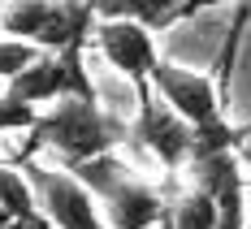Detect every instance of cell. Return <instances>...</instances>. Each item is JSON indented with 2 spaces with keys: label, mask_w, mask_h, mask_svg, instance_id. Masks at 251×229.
<instances>
[{
  "label": "cell",
  "mask_w": 251,
  "mask_h": 229,
  "mask_svg": "<svg viewBox=\"0 0 251 229\" xmlns=\"http://www.w3.org/2000/svg\"><path fill=\"white\" fill-rule=\"evenodd\" d=\"M122 143H130V121L100 108V100H56L39 113V126L30 130L26 156L48 147L61 156L65 169H78L87 160L113 156Z\"/></svg>",
  "instance_id": "obj_1"
},
{
  "label": "cell",
  "mask_w": 251,
  "mask_h": 229,
  "mask_svg": "<svg viewBox=\"0 0 251 229\" xmlns=\"http://www.w3.org/2000/svg\"><path fill=\"white\" fill-rule=\"evenodd\" d=\"M91 44L100 48V56L126 78L134 82V91L143 95L151 91V69L160 65V48H156V30H148L134 18L122 13H100L96 9V30H91Z\"/></svg>",
  "instance_id": "obj_2"
},
{
  "label": "cell",
  "mask_w": 251,
  "mask_h": 229,
  "mask_svg": "<svg viewBox=\"0 0 251 229\" xmlns=\"http://www.w3.org/2000/svg\"><path fill=\"white\" fill-rule=\"evenodd\" d=\"M26 182L35 190V204L48 216L52 229H104L100 204L91 199V190L65 173V169H48V164H30Z\"/></svg>",
  "instance_id": "obj_3"
},
{
  "label": "cell",
  "mask_w": 251,
  "mask_h": 229,
  "mask_svg": "<svg viewBox=\"0 0 251 229\" xmlns=\"http://www.w3.org/2000/svg\"><path fill=\"white\" fill-rule=\"evenodd\" d=\"M151 95L165 104V108H174L191 130L212 126V121L226 117L221 113V95H217V82L208 74H200V69L174 65V61H160L151 69Z\"/></svg>",
  "instance_id": "obj_4"
},
{
  "label": "cell",
  "mask_w": 251,
  "mask_h": 229,
  "mask_svg": "<svg viewBox=\"0 0 251 229\" xmlns=\"http://www.w3.org/2000/svg\"><path fill=\"white\" fill-rule=\"evenodd\" d=\"M130 143L148 147L169 173H177V169L191 164L195 130L186 126L174 108H165L151 91H143V95H139V108H134V121H130Z\"/></svg>",
  "instance_id": "obj_5"
},
{
  "label": "cell",
  "mask_w": 251,
  "mask_h": 229,
  "mask_svg": "<svg viewBox=\"0 0 251 229\" xmlns=\"http://www.w3.org/2000/svg\"><path fill=\"white\" fill-rule=\"evenodd\" d=\"M100 216H104V229H156L169 216V199L151 182L130 178L113 199L100 204Z\"/></svg>",
  "instance_id": "obj_6"
},
{
  "label": "cell",
  "mask_w": 251,
  "mask_h": 229,
  "mask_svg": "<svg viewBox=\"0 0 251 229\" xmlns=\"http://www.w3.org/2000/svg\"><path fill=\"white\" fill-rule=\"evenodd\" d=\"M4 95L30 104V108H39V113H44V104L52 108L56 100H65V69H61V56H39L30 69H22L13 82H4Z\"/></svg>",
  "instance_id": "obj_7"
},
{
  "label": "cell",
  "mask_w": 251,
  "mask_h": 229,
  "mask_svg": "<svg viewBox=\"0 0 251 229\" xmlns=\"http://www.w3.org/2000/svg\"><path fill=\"white\" fill-rule=\"evenodd\" d=\"M186 173H191V190H200V195H208V199L247 186L243 164H238V152H221V156H208V160H191Z\"/></svg>",
  "instance_id": "obj_8"
},
{
  "label": "cell",
  "mask_w": 251,
  "mask_h": 229,
  "mask_svg": "<svg viewBox=\"0 0 251 229\" xmlns=\"http://www.w3.org/2000/svg\"><path fill=\"white\" fill-rule=\"evenodd\" d=\"M52 0H13L0 9V35L4 39H18V44H30L39 52V35L48 26Z\"/></svg>",
  "instance_id": "obj_9"
},
{
  "label": "cell",
  "mask_w": 251,
  "mask_h": 229,
  "mask_svg": "<svg viewBox=\"0 0 251 229\" xmlns=\"http://www.w3.org/2000/svg\"><path fill=\"white\" fill-rule=\"evenodd\" d=\"M65 173H74V178L91 190V199H96V204L113 199L130 178H139V173H134L117 152H113V156H100V160H87V164H78V169H65Z\"/></svg>",
  "instance_id": "obj_10"
},
{
  "label": "cell",
  "mask_w": 251,
  "mask_h": 229,
  "mask_svg": "<svg viewBox=\"0 0 251 229\" xmlns=\"http://www.w3.org/2000/svg\"><path fill=\"white\" fill-rule=\"evenodd\" d=\"M0 212H4L9 221H22V225L48 221V216L39 212V204H35V190H30L26 173L13 169V164H0Z\"/></svg>",
  "instance_id": "obj_11"
},
{
  "label": "cell",
  "mask_w": 251,
  "mask_h": 229,
  "mask_svg": "<svg viewBox=\"0 0 251 229\" xmlns=\"http://www.w3.org/2000/svg\"><path fill=\"white\" fill-rule=\"evenodd\" d=\"M169 229H217V204L200 195V190H182L174 204H169V216H165Z\"/></svg>",
  "instance_id": "obj_12"
},
{
  "label": "cell",
  "mask_w": 251,
  "mask_h": 229,
  "mask_svg": "<svg viewBox=\"0 0 251 229\" xmlns=\"http://www.w3.org/2000/svg\"><path fill=\"white\" fill-rule=\"evenodd\" d=\"M238 147V134L226 117L212 121V126H200L195 130V143H191V160H208V156H221V152H234Z\"/></svg>",
  "instance_id": "obj_13"
},
{
  "label": "cell",
  "mask_w": 251,
  "mask_h": 229,
  "mask_svg": "<svg viewBox=\"0 0 251 229\" xmlns=\"http://www.w3.org/2000/svg\"><path fill=\"white\" fill-rule=\"evenodd\" d=\"M35 126H39V108L0 91V134H30Z\"/></svg>",
  "instance_id": "obj_14"
},
{
  "label": "cell",
  "mask_w": 251,
  "mask_h": 229,
  "mask_svg": "<svg viewBox=\"0 0 251 229\" xmlns=\"http://www.w3.org/2000/svg\"><path fill=\"white\" fill-rule=\"evenodd\" d=\"M44 52H35L30 44H18V39H4L0 35V82H13V78L30 69L35 61H39Z\"/></svg>",
  "instance_id": "obj_15"
},
{
  "label": "cell",
  "mask_w": 251,
  "mask_h": 229,
  "mask_svg": "<svg viewBox=\"0 0 251 229\" xmlns=\"http://www.w3.org/2000/svg\"><path fill=\"white\" fill-rule=\"evenodd\" d=\"M0 229H52V225H48V221H35V225H22V221H4Z\"/></svg>",
  "instance_id": "obj_16"
},
{
  "label": "cell",
  "mask_w": 251,
  "mask_h": 229,
  "mask_svg": "<svg viewBox=\"0 0 251 229\" xmlns=\"http://www.w3.org/2000/svg\"><path fill=\"white\" fill-rule=\"evenodd\" d=\"M4 221H9V216H4V212H0V225H4Z\"/></svg>",
  "instance_id": "obj_17"
},
{
  "label": "cell",
  "mask_w": 251,
  "mask_h": 229,
  "mask_svg": "<svg viewBox=\"0 0 251 229\" xmlns=\"http://www.w3.org/2000/svg\"><path fill=\"white\" fill-rule=\"evenodd\" d=\"M247 229H251V221H247Z\"/></svg>",
  "instance_id": "obj_18"
}]
</instances>
